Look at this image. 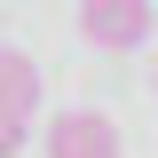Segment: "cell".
Returning a JSON list of instances; mask_svg holds the SVG:
<instances>
[{
  "label": "cell",
  "instance_id": "obj_1",
  "mask_svg": "<svg viewBox=\"0 0 158 158\" xmlns=\"http://www.w3.org/2000/svg\"><path fill=\"white\" fill-rule=\"evenodd\" d=\"M40 111V63L24 48H0V158L24 150V127Z\"/></svg>",
  "mask_w": 158,
  "mask_h": 158
},
{
  "label": "cell",
  "instance_id": "obj_2",
  "mask_svg": "<svg viewBox=\"0 0 158 158\" xmlns=\"http://www.w3.org/2000/svg\"><path fill=\"white\" fill-rule=\"evenodd\" d=\"M150 0H79V40L87 48H142L150 40Z\"/></svg>",
  "mask_w": 158,
  "mask_h": 158
},
{
  "label": "cell",
  "instance_id": "obj_3",
  "mask_svg": "<svg viewBox=\"0 0 158 158\" xmlns=\"http://www.w3.org/2000/svg\"><path fill=\"white\" fill-rule=\"evenodd\" d=\"M48 158H118V127L103 111H63L48 118Z\"/></svg>",
  "mask_w": 158,
  "mask_h": 158
},
{
  "label": "cell",
  "instance_id": "obj_4",
  "mask_svg": "<svg viewBox=\"0 0 158 158\" xmlns=\"http://www.w3.org/2000/svg\"><path fill=\"white\" fill-rule=\"evenodd\" d=\"M150 87H158V63H150Z\"/></svg>",
  "mask_w": 158,
  "mask_h": 158
}]
</instances>
